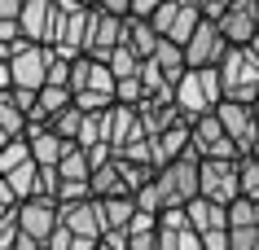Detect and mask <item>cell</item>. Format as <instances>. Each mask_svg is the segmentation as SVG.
Wrapping results in <instances>:
<instances>
[{
	"label": "cell",
	"mask_w": 259,
	"mask_h": 250,
	"mask_svg": "<svg viewBox=\"0 0 259 250\" xmlns=\"http://www.w3.org/2000/svg\"><path fill=\"white\" fill-rule=\"evenodd\" d=\"M193 127V154L198 158H220V163H242V149L233 145V136L224 132V123H220V114H206V119H198Z\"/></svg>",
	"instance_id": "6"
},
{
	"label": "cell",
	"mask_w": 259,
	"mask_h": 250,
	"mask_svg": "<svg viewBox=\"0 0 259 250\" xmlns=\"http://www.w3.org/2000/svg\"><path fill=\"white\" fill-rule=\"evenodd\" d=\"M27 0H0V22H22Z\"/></svg>",
	"instance_id": "32"
},
{
	"label": "cell",
	"mask_w": 259,
	"mask_h": 250,
	"mask_svg": "<svg viewBox=\"0 0 259 250\" xmlns=\"http://www.w3.org/2000/svg\"><path fill=\"white\" fill-rule=\"evenodd\" d=\"M220 79H224V101H237V106H255L259 101V57L255 48H233L220 66Z\"/></svg>",
	"instance_id": "2"
},
{
	"label": "cell",
	"mask_w": 259,
	"mask_h": 250,
	"mask_svg": "<svg viewBox=\"0 0 259 250\" xmlns=\"http://www.w3.org/2000/svg\"><path fill=\"white\" fill-rule=\"evenodd\" d=\"M189 224L193 233H229V207H220V202H206V197H198L189 207Z\"/></svg>",
	"instance_id": "16"
},
{
	"label": "cell",
	"mask_w": 259,
	"mask_h": 250,
	"mask_svg": "<svg viewBox=\"0 0 259 250\" xmlns=\"http://www.w3.org/2000/svg\"><path fill=\"white\" fill-rule=\"evenodd\" d=\"M83 5H93V0H83Z\"/></svg>",
	"instance_id": "38"
},
{
	"label": "cell",
	"mask_w": 259,
	"mask_h": 250,
	"mask_svg": "<svg viewBox=\"0 0 259 250\" xmlns=\"http://www.w3.org/2000/svg\"><path fill=\"white\" fill-rule=\"evenodd\" d=\"M75 241H79V237L70 233L66 224H62V228H57L53 237H49V241H44V250H75Z\"/></svg>",
	"instance_id": "30"
},
{
	"label": "cell",
	"mask_w": 259,
	"mask_h": 250,
	"mask_svg": "<svg viewBox=\"0 0 259 250\" xmlns=\"http://www.w3.org/2000/svg\"><path fill=\"white\" fill-rule=\"evenodd\" d=\"M97 250H106V246H97Z\"/></svg>",
	"instance_id": "39"
},
{
	"label": "cell",
	"mask_w": 259,
	"mask_h": 250,
	"mask_svg": "<svg viewBox=\"0 0 259 250\" xmlns=\"http://www.w3.org/2000/svg\"><path fill=\"white\" fill-rule=\"evenodd\" d=\"M83 119H88V114H83L79 106H70L66 114H57V119H53V132H57V136H62V140H70V145H79V132H83Z\"/></svg>",
	"instance_id": "25"
},
{
	"label": "cell",
	"mask_w": 259,
	"mask_h": 250,
	"mask_svg": "<svg viewBox=\"0 0 259 250\" xmlns=\"http://www.w3.org/2000/svg\"><path fill=\"white\" fill-rule=\"evenodd\" d=\"M206 18H202V9L193 5V0H167L163 9L150 18V27L163 35V40H171V44H180V48H189V40L198 35V27H202Z\"/></svg>",
	"instance_id": "3"
},
{
	"label": "cell",
	"mask_w": 259,
	"mask_h": 250,
	"mask_svg": "<svg viewBox=\"0 0 259 250\" xmlns=\"http://www.w3.org/2000/svg\"><path fill=\"white\" fill-rule=\"evenodd\" d=\"M14 250H44V246L35 241V237H27V233H22V237H18V246H14Z\"/></svg>",
	"instance_id": "34"
},
{
	"label": "cell",
	"mask_w": 259,
	"mask_h": 250,
	"mask_svg": "<svg viewBox=\"0 0 259 250\" xmlns=\"http://www.w3.org/2000/svg\"><path fill=\"white\" fill-rule=\"evenodd\" d=\"M250 48H255V57H259V35H255V44H250Z\"/></svg>",
	"instance_id": "35"
},
{
	"label": "cell",
	"mask_w": 259,
	"mask_h": 250,
	"mask_svg": "<svg viewBox=\"0 0 259 250\" xmlns=\"http://www.w3.org/2000/svg\"><path fill=\"white\" fill-rule=\"evenodd\" d=\"M70 106H75V92H70V88H53V83H49V88L40 92V110L49 114V127H53V119L66 114Z\"/></svg>",
	"instance_id": "24"
},
{
	"label": "cell",
	"mask_w": 259,
	"mask_h": 250,
	"mask_svg": "<svg viewBox=\"0 0 259 250\" xmlns=\"http://www.w3.org/2000/svg\"><path fill=\"white\" fill-rule=\"evenodd\" d=\"M255 114H259V101H255Z\"/></svg>",
	"instance_id": "37"
},
{
	"label": "cell",
	"mask_w": 259,
	"mask_h": 250,
	"mask_svg": "<svg viewBox=\"0 0 259 250\" xmlns=\"http://www.w3.org/2000/svg\"><path fill=\"white\" fill-rule=\"evenodd\" d=\"M215 114H220V123H224V132L233 136V145L242 149V158H246V154H255V145H259V114H255V106L224 101Z\"/></svg>",
	"instance_id": "8"
},
{
	"label": "cell",
	"mask_w": 259,
	"mask_h": 250,
	"mask_svg": "<svg viewBox=\"0 0 259 250\" xmlns=\"http://www.w3.org/2000/svg\"><path fill=\"white\" fill-rule=\"evenodd\" d=\"M27 140H31V154H35L40 167H62V158H66V149H70V140H62L53 127H31Z\"/></svg>",
	"instance_id": "14"
},
{
	"label": "cell",
	"mask_w": 259,
	"mask_h": 250,
	"mask_svg": "<svg viewBox=\"0 0 259 250\" xmlns=\"http://www.w3.org/2000/svg\"><path fill=\"white\" fill-rule=\"evenodd\" d=\"M18 220H22V233L35 237L44 246V241L62 228V207L49 202V197H35V202H22V207H18Z\"/></svg>",
	"instance_id": "11"
},
{
	"label": "cell",
	"mask_w": 259,
	"mask_h": 250,
	"mask_svg": "<svg viewBox=\"0 0 259 250\" xmlns=\"http://www.w3.org/2000/svg\"><path fill=\"white\" fill-rule=\"evenodd\" d=\"M202 197H206V202H220V207L242 202V163L206 158V163H202Z\"/></svg>",
	"instance_id": "7"
},
{
	"label": "cell",
	"mask_w": 259,
	"mask_h": 250,
	"mask_svg": "<svg viewBox=\"0 0 259 250\" xmlns=\"http://www.w3.org/2000/svg\"><path fill=\"white\" fill-rule=\"evenodd\" d=\"M110 70H114V79H141V66H145V62H141L137 53H132V48H127V44H119V48H114V57H110L106 62Z\"/></svg>",
	"instance_id": "23"
},
{
	"label": "cell",
	"mask_w": 259,
	"mask_h": 250,
	"mask_svg": "<svg viewBox=\"0 0 259 250\" xmlns=\"http://www.w3.org/2000/svg\"><path fill=\"white\" fill-rule=\"evenodd\" d=\"M198 9H202V18H211V22H220V18L233 9V0H193Z\"/></svg>",
	"instance_id": "29"
},
{
	"label": "cell",
	"mask_w": 259,
	"mask_h": 250,
	"mask_svg": "<svg viewBox=\"0 0 259 250\" xmlns=\"http://www.w3.org/2000/svg\"><path fill=\"white\" fill-rule=\"evenodd\" d=\"M93 5L110 18H132V0H93Z\"/></svg>",
	"instance_id": "31"
},
{
	"label": "cell",
	"mask_w": 259,
	"mask_h": 250,
	"mask_svg": "<svg viewBox=\"0 0 259 250\" xmlns=\"http://www.w3.org/2000/svg\"><path fill=\"white\" fill-rule=\"evenodd\" d=\"M163 5H167V0H132V18H145V22H150Z\"/></svg>",
	"instance_id": "33"
},
{
	"label": "cell",
	"mask_w": 259,
	"mask_h": 250,
	"mask_svg": "<svg viewBox=\"0 0 259 250\" xmlns=\"http://www.w3.org/2000/svg\"><path fill=\"white\" fill-rule=\"evenodd\" d=\"M75 106H79L83 114H106V110H114V106H119V97H106V92H79V97H75Z\"/></svg>",
	"instance_id": "27"
},
{
	"label": "cell",
	"mask_w": 259,
	"mask_h": 250,
	"mask_svg": "<svg viewBox=\"0 0 259 250\" xmlns=\"http://www.w3.org/2000/svg\"><path fill=\"white\" fill-rule=\"evenodd\" d=\"M242 197L259 207V158H255V154H246V158H242Z\"/></svg>",
	"instance_id": "26"
},
{
	"label": "cell",
	"mask_w": 259,
	"mask_h": 250,
	"mask_svg": "<svg viewBox=\"0 0 259 250\" xmlns=\"http://www.w3.org/2000/svg\"><path fill=\"white\" fill-rule=\"evenodd\" d=\"M62 224H66L75 237H88V241H101L106 237V215H101V202H79V207H62Z\"/></svg>",
	"instance_id": "13"
},
{
	"label": "cell",
	"mask_w": 259,
	"mask_h": 250,
	"mask_svg": "<svg viewBox=\"0 0 259 250\" xmlns=\"http://www.w3.org/2000/svg\"><path fill=\"white\" fill-rule=\"evenodd\" d=\"M176 106H180V114H185L189 123L215 114L220 106H224V79H220V70H189V75L176 83Z\"/></svg>",
	"instance_id": "1"
},
{
	"label": "cell",
	"mask_w": 259,
	"mask_h": 250,
	"mask_svg": "<svg viewBox=\"0 0 259 250\" xmlns=\"http://www.w3.org/2000/svg\"><path fill=\"white\" fill-rule=\"evenodd\" d=\"M137 197H106L101 215H106V233H127V224L137 220Z\"/></svg>",
	"instance_id": "19"
},
{
	"label": "cell",
	"mask_w": 259,
	"mask_h": 250,
	"mask_svg": "<svg viewBox=\"0 0 259 250\" xmlns=\"http://www.w3.org/2000/svg\"><path fill=\"white\" fill-rule=\"evenodd\" d=\"M123 22H127V18H110V14L97 9V14H93V31H88V53H83V57H93V62H110L114 48L123 44Z\"/></svg>",
	"instance_id": "12"
},
{
	"label": "cell",
	"mask_w": 259,
	"mask_h": 250,
	"mask_svg": "<svg viewBox=\"0 0 259 250\" xmlns=\"http://www.w3.org/2000/svg\"><path fill=\"white\" fill-rule=\"evenodd\" d=\"M93 197L97 202H106V197H137L132 189H127V176H123L119 158L110 167H101V171H93Z\"/></svg>",
	"instance_id": "17"
},
{
	"label": "cell",
	"mask_w": 259,
	"mask_h": 250,
	"mask_svg": "<svg viewBox=\"0 0 259 250\" xmlns=\"http://www.w3.org/2000/svg\"><path fill=\"white\" fill-rule=\"evenodd\" d=\"M62 180H75V184H88L93 180V163H88V149H79V145H70L66 158H62Z\"/></svg>",
	"instance_id": "21"
},
{
	"label": "cell",
	"mask_w": 259,
	"mask_h": 250,
	"mask_svg": "<svg viewBox=\"0 0 259 250\" xmlns=\"http://www.w3.org/2000/svg\"><path fill=\"white\" fill-rule=\"evenodd\" d=\"M70 92H106V97H119V79L106 62H93V57H75V70H70Z\"/></svg>",
	"instance_id": "10"
},
{
	"label": "cell",
	"mask_w": 259,
	"mask_h": 250,
	"mask_svg": "<svg viewBox=\"0 0 259 250\" xmlns=\"http://www.w3.org/2000/svg\"><path fill=\"white\" fill-rule=\"evenodd\" d=\"M31 132V119L14 106V97H0V145H9V140H22Z\"/></svg>",
	"instance_id": "18"
},
{
	"label": "cell",
	"mask_w": 259,
	"mask_h": 250,
	"mask_svg": "<svg viewBox=\"0 0 259 250\" xmlns=\"http://www.w3.org/2000/svg\"><path fill=\"white\" fill-rule=\"evenodd\" d=\"M123 44H127V48H132L141 62H150V57L158 53L163 35H158V31H154L145 18H127V22H123Z\"/></svg>",
	"instance_id": "15"
},
{
	"label": "cell",
	"mask_w": 259,
	"mask_h": 250,
	"mask_svg": "<svg viewBox=\"0 0 259 250\" xmlns=\"http://www.w3.org/2000/svg\"><path fill=\"white\" fill-rule=\"evenodd\" d=\"M0 180L18 193V202H35L40 197V163H27L18 171H9V176H0Z\"/></svg>",
	"instance_id": "20"
},
{
	"label": "cell",
	"mask_w": 259,
	"mask_h": 250,
	"mask_svg": "<svg viewBox=\"0 0 259 250\" xmlns=\"http://www.w3.org/2000/svg\"><path fill=\"white\" fill-rule=\"evenodd\" d=\"M229 53H233L229 35H224V31H220V22H211V18L198 27V35H193L189 48H185V57H189V70H220Z\"/></svg>",
	"instance_id": "5"
},
{
	"label": "cell",
	"mask_w": 259,
	"mask_h": 250,
	"mask_svg": "<svg viewBox=\"0 0 259 250\" xmlns=\"http://www.w3.org/2000/svg\"><path fill=\"white\" fill-rule=\"evenodd\" d=\"M220 31L229 35L233 48H250L259 35V0H233V9L220 18Z\"/></svg>",
	"instance_id": "9"
},
{
	"label": "cell",
	"mask_w": 259,
	"mask_h": 250,
	"mask_svg": "<svg viewBox=\"0 0 259 250\" xmlns=\"http://www.w3.org/2000/svg\"><path fill=\"white\" fill-rule=\"evenodd\" d=\"M49 62H53V48L44 44L22 40L9 57V70H14V88H31V92H44L49 88Z\"/></svg>",
	"instance_id": "4"
},
{
	"label": "cell",
	"mask_w": 259,
	"mask_h": 250,
	"mask_svg": "<svg viewBox=\"0 0 259 250\" xmlns=\"http://www.w3.org/2000/svg\"><path fill=\"white\" fill-rule=\"evenodd\" d=\"M255 158H259V145H255Z\"/></svg>",
	"instance_id": "36"
},
{
	"label": "cell",
	"mask_w": 259,
	"mask_h": 250,
	"mask_svg": "<svg viewBox=\"0 0 259 250\" xmlns=\"http://www.w3.org/2000/svg\"><path fill=\"white\" fill-rule=\"evenodd\" d=\"M35 163V154H31V140H9V145H0V176H9V171H18V167Z\"/></svg>",
	"instance_id": "22"
},
{
	"label": "cell",
	"mask_w": 259,
	"mask_h": 250,
	"mask_svg": "<svg viewBox=\"0 0 259 250\" xmlns=\"http://www.w3.org/2000/svg\"><path fill=\"white\" fill-rule=\"evenodd\" d=\"M250 224H259V207L255 202H233L229 207V228H250Z\"/></svg>",
	"instance_id": "28"
}]
</instances>
